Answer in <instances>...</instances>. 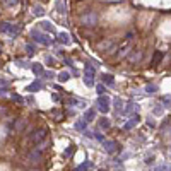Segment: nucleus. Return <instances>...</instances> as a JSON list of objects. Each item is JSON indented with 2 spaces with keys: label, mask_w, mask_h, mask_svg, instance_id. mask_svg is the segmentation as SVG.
Segmentation results:
<instances>
[{
  "label": "nucleus",
  "mask_w": 171,
  "mask_h": 171,
  "mask_svg": "<svg viewBox=\"0 0 171 171\" xmlns=\"http://www.w3.org/2000/svg\"><path fill=\"white\" fill-rule=\"evenodd\" d=\"M0 50H2V46H0Z\"/></svg>",
  "instance_id": "nucleus-47"
},
{
  "label": "nucleus",
  "mask_w": 171,
  "mask_h": 171,
  "mask_svg": "<svg viewBox=\"0 0 171 171\" xmlns=\"http://www.w3.org/2000/svg\"><path fill=\"white\" fill-rule=\"evenodd\" d=\"M56 9H58L60 14H65V7H63V2H62V0H58V2H56Z\"/></svg>",
  "instance_id": "nucleus-34"
},
{
  "label": "nucleus",
  "mask_w": 171,
  "mask_h": 171,
  "mask_svg": "<svg viewBox=\"0 0 171 171\" xmlns=\"http://www.w3.org/2000/svg\"><path fill=\"white\" fill-rule=\"evenodd\" d=\"M69 79H70V74H69L67 70H65V72H60V74H58V81H60V82H67Z\"/></svg>",
  "instance_id": "nucleus-25"
},
{
  "label": "nucleus",
  "mask_w": 171,
  "mask_h": 171,
  "mask_svg": "<svg viewBox=\"0 0 171 171\" xmlns=\"http://www.w3.org/2000/svg\"><path fill=\"white\" fill-rule=\"evenodd\" d=\"M46 137H48V130L43 127V128H38V130L33 132V134H29L26 140L31 142V144H34V145H40L43 140H46Z\"/></svg>",
  "instance_id": "nucleus-1"
},
{
  "label": "nucleus",
  "mask_w": 171,
  "mask_h": 171,
  "mask_svg": "<svg viewBox=\"0 0 171 171\" xmlns=\"http://www.w3.org/2000/svg\"><path fill=\"white\" fill-rule=\"evenodd\" d=\"M7 86H9V81H7V79H0V89H5Z\"/></svg>",
  "instance_id": "nucleus-36"
},
{
  "label": "nucleus",
  "mask_w": 171,
  "mask_h": 171,
  "mask_svg": "<svg viewBox=\"0 0 171 171\" xmlns=\"http://www.w3.org/2000/svg\"><path fill=\"white\" fill-rule=\"evenodd\" d=\"M169 171H171V168H169Z\"/></svg>",
  "instance_id": "nucleus-48"
},
{
  "label": "nucleus",
  "mask_w": 171,
  "mask_h": 171,
  "mask_svg": "<svg viewBox=\"0 0 171 171\" xmlns=\"http://www.w3.org/2000/svg\"><path fill=\"white\" fill-rule=\"evenodd\" d=\"M43 2H45V0H43Z\"/></svg>",
  "instance_id": "nucleus-49"
},
{
  "label": "nucleus",
  "mask_w": 171,
  "mask_h": 171,
  "mask_svg": "<svg viewBox=\"0 0 171 171\" xmlns=\"http://www.w3.org/2000/svg\"><path fill=\"white\" fill-rule=\"evenodd\" d=\"M163 113H164V106H163V104H156V108H154V115H163Z\"/></svg>",
  "instance_id": "nucleus-31"
},
{
  "label": "nucleus",
  "mask_w": 171,
  "mask_h": 171,
  "mask_svg": "<svg viewBox=\"0 0 171 171\" xmlns=\"http://www.w3.org/2000/svg\"><path fill=\"white\" fill-rule=\"evenodd\" d=\"M84 134H86V137H89V139H93V137H94V134H91V132H89V130H86V132H84Z\"/></svg>",
  "instance_id": "nucleus-42"
},
{
  "label": "nucleus",
  "mask_w": 171,
  "mask_h": 171,
  "mask_svg": "<svg viewBox=\"0 0 171 171\" xmlns=\"http://www.w3.org/2000/svg\"><path fill=\"white\" fill-rule=\"evenodd\" d=\"M163 58H164V53L163 52H154V56H152V60H151V65H152V67H156V65Z\"/></svg>",
  "instance_id": "nucleus-10"
},
{
  "label": "nucleus",
  "mask_w": 171,
  "mask_h": 171,
  "mask_svg": "<svg viewBox=\"0 0 171 171\" xmlns=\"http://www.w3.org/2000/svg\"><path fill=\"white\" fill-rule=\"evenodd\" d=\"M113 46V41L111 40H106V41H101L99 43V52L106 53V50H110Z\"/></svg>",
  "instance_id": "nucleus-13"
},
{
  "label": "nucleus",
  "mask_w": 171,
  "mask_h": 171,
  "mask_svg": "<svg viewBox=\"0 0 171 171\" xmlns=\"http://www.w3.org/2000/svg\"><path fill=\"white\" fill-rule=\"evenodd\" d=\"M84 84L87 86V87H93L94 86V77H84Z\"/></svg>",
  "instance_id": "nucleus-32"
},
{
  "label": "nucleus",
  "mask_w": 171,
  "mask_h": 171,
  "mask_svg": "<svg viewBox=\"0 0 171 171\" xmlns=\"http://www.w3.org/2000/svg\"><path fill=\"white\" fill-rule=\"evenodd\" d=\"M24 127H26V122H24V120H15V130H23Z\"/></svg>",
  "instance_id": "nucleus-29"
},
{
  "label": "nucleus",
  "mask_w": 171,
  "mask_h": 171,
  "mask_svg": "<svg viewBox=\"0 0 171 171\" xmlns=\"http://www.w3.org/2000/svg\"><path fill=\"white\" fill-rule=\"evenodd\" d=\"M31 70H33L36 75H43V74H45V69H43V65H41V63H33Z\"/></svg>",
  "instance_id": "nucleus-16"
},
{
  "label": "nucleus",
  "mask_w": 171,
  "mask_h": 171,
  "mask_svg": "<svg viewBox=\"0 0 171 171\" xmlns=\"http://www.w3.org/2000/svg\"><path fill=\"white\" fill-rule=\"evenodd\" d=\"M161 104H163V106H164V104L169 106V104H171V96H163V98H161Z\"/></svg>",
  "instance_id": "nucleus-33"
},
{
  "label": "nucleus",
  "mask_w": 171,
  "mask_h": 171,
  "mask_svg": "<svg viewBox=\"0 0 171 171\" xmlns=\"http://www.w3.org/2000/svg\"><path fill=\"white\" fill-rule=\"evenodd\" d=\"M5 111H7V110H5V108H2V106H0V115H5Z\"/></svg>",
  "instance_id": "nucleus-45"
},
{
  "label": "nucleus",
  "mask_w": 171,
  "mask_h": 171,
  "mask_svg": "<svg viewBox=\"0 0 171 171\" xmlns=\"http://www.w3.org/2000/svg\"><path fill=\"white\" fill-rule=\"evenodd\" d=\"M0 31L5 33L9 38H15L21 33V26L19 24H10V23H2L0 24Z\"/></svg>",
  "instance_id": "nucleus-2"
},
{
  "label": "nucleus",
  "mask_w": 171,
  "mask_h": 171,
  "mask_svg": "<svg viewBox=\"0 0 171 171\" xmlns=\"http://www.w3.org/2000/svg\"><path fill=\"white\" fill-rule=\"evenodd\" d=\"M52 99H53V101H60V96H58V94L53 93V94H52Z\"/></svg>",
  "instance_id": "nucleus-41"
},
{
  "label": "nucleus",
  "mask_w": 171,
  "mask_h": 171,
  "mask_svg": "<svg viewBox=\"0 0 171 171\" xmlns=\"http://www.w3.org/2000/svg\"><path fill=\"white\" fill-rule=\"evenodd\" d=\"M98 125H99V128H103V130H108L110 125H111V122H110L106 116H103V118H99V122H98Z\"/></svg>",
  "instance_id": "nucleus-14"
},
{
  "label": "nucleus",
  "mask_w": 171,
  "mask_h": 171,
  "mask_svg": "<svg viewBox=\"0 0 171 171\" xmlns=\"http://www.w3.org/2000/svg\"><path fill=\"white\" fill-rule=\"evenodd\" d=\"M84 72H86V77H94V67H91V65H86V69H84Z\"/></svg>",
  "instance_id": "nucleus-26"
},
{
  "label": "nucleus",
  "mask_w": 171,
  "mask_h": 171,
  "mask_svg": "<svg viewBox=\"0 0 171 171\" xmlns=\"http://www.w3.org/2000/svg\"><path fill=\"white\" fill-rule=\"evenodd\" d=\"M94 137L98 139V140H101V142H104V137H103V134H94Z\"/></svg>",
  "instance_id": "nucleus-39"
},
{
  "label": "nucleus",
  "mask_w": 171,
  "mask_h": 171,
  "mask_svg": "<svg viewBox=\"0 0 171 171\" xmlns=\"http://www.w3.org/2000/svg\"><path fill=\"white\" fill-rule=\"evenodd\" d=\"M140 58H142V52H140V50H137V52H135V53H132V55L128 56V60H130L132 63H137Z\"/></svg>",
  "instance_id": "nucleus-18"
},
{
  "label": "nucleus",
  "mask_w": 171,
  "mask_h": 171,
  "mask_svg": "<svg viewBox=\"0 0 171 171\" xmlns=\"http://www.w3.org/2000/svg\"><path fill=\"white\" fill-rule=\"evenodd\" d=\"M86 125H87L86 120H79V122H75V128L81 130V132H86Z\"/></svg>",
  "instance_id": "nucleus-24"
},
{
  "label": "nucleus",
  "mask_w": 171,
  "mask_h": 171,
  "mask_svg": "<svg viewBox=\"0 0 171 171\" xmlns=\"http://www.w3.org/2000/svg\"><path fill=\"white\" fill-rule=\"evenodd\" d=\"M94 118H96V111H94V110H87V111H86V115H84V120L89 123V122H93Z\"/></svg>",
  "instance_id": "nucleus-19"
},
{
  "label": "nucleus",
  "mask_w": 171,
  "mask_h": 171,
  "mask_svg": "<svg viewBox=\"0 0 171 171\" xmlns=\"http://www.w3.org/2000/svg\"><path fill=\"white\" fill-rule=\"evenodd\" d=\"M52 116L55 118V122H62V120H63V111H62V110H58V108H53L52 110Z\"/></svg>",
  "instance_id": "nucleus-15"
},
{
  "label": "nucleus",
  "mask_w": 171,
  "mask_h": 171,
  "mask_svg": "<svg viewBox=\"0 0 171 171\" xmlns=\"http://www.w3.org/2000/svg\"><path fill=\"white\" fill-rule=\"evenodd\" d=\"M12 99H14V101H17V103H24V99H23V98H21V96H17V94H12Z\"/></svg>",
  "instance_id": "nucleus-38"
},
{
  "label": "nucleus",
  "mask_w": 171,
  "mask_h": 171,
  "mask_svg": "<svg viewBox=\"0 0 171 171\" xmlns=\"http://www.w3.org/2000/svg\"><path fill=\"white\" fill-rule=\"evenodd\" d=\"M31 38H33L36 43H40V45H45V46H48L50 43H52V38H48L46 34L40 33V31H36V29L31 31Z\"/></svg>",
  "instance_id": "nucleus-4"
},
{
  "label": "nucleus",
  "mask_w": 171,
  "mask_h": 171,
  "mask_svg": "<svg viewBox=\"0 0 171 171\" xmlns=\"http://www.w3.org/2000/svg\"><path fill=\"white\" fill-rule=\"evenodd\" d=\"M26 53H27V55H34V46L33 45H26Z\"/></svg>",
  "instance_id": "nucleus-35"
},
{
  "label": "nucleus",
  "mask_w": 171,
  "mask_h": 171,
  "mask_svg": "<svg viewBox=\"0 0 171 171\" xmlns=\"http://www.w3.org/2000/svg\"><path fill=\"white\" fill-rule=\"evenodd\" d=\"M5 93H7V89H0V96H4Z\"/></svg>",
  "instance_id": "nucleus-46"
},
{
  "label": "nucleus",
  "mask_w": 171,
  "mask_h": 171,
  "mask_svg": "<svg viewBox=\"0 0 171 171\" xmlns=\"http://www.w3.org/2000/svg\"><path fill=\"white\" fill-rule=\"evenodd\" d=\"M103 84L104 86H108V87H113L115 86V79H113V75H110V74H103Z\"/></svg>",
  "instance_id": "nucleus-11"
},
{
  "label": "nucleus",
  "mask_w": 171,
  "mask_h": 171,
  "mask_svg": "<svg viewBox=\"0 0 171 171\" xmlns=\"http://www.w3.org/2000/svg\"><path fill=\"white\" fill-rule=\"evenodd\" d=\"M41 156H43V152H41L40 149H34V151H31L29 154H27V161H31V163H36V161L41 159Z\"/></svg>",
  "instance_id": "nucleus-8"
},
{
  "label": "nucleus",
  "mask_w": 171,
  "mask_h": 171,
  "mask_svg": "<svg viewBox=\"0 0 171 171\" xmlns=\"http://www.w3.org/2000/svg\"><path fill=\"white\" fill-rule=\"evenodd\" d=\"M46 62H48V63H52V65H53V62H55V60H53L52 56H48V58H46Z\"/></svg>",
  "instance_id": "nucleus-44"
},
{
  "label": "nucleus",
  "mask_w": 171,
  "mask_h": 171,
  "mask_svg": "<svg viewBox=\"0 0 171 171\" xmlns=\"http://www.w3.org/2000/svg\"><path fill=\"white\" fill-rule=\"evenodd\" d=\"M40 89H43V82H40V81H36V82H33L31 86H27V93H34V91H40Z\"/></svg>",
  "instance_id": "nucleus-12"
},
{
  "label": "nucleus",
  "mask_w": 171,
  "mask_h": 171,
  "mask_svg": "<svg viewBox=\"0 0 171 171\" xmlns=\"http://www.w3.org/2000/svg\"><path fill=\"white\" fill-rule=\"evenodd\" d=\"M115 110H116V113H123V111H125V108H123V101L120 99V98H116V99H115Z\"/></svg>",
  "instance_id": "nucleus-23"
},
{
  "label": "nucleus",
  "mask_w": 171,
  "mask_h": 171,
  "mask_svg": "<svg viewBox=\"0 0 171 171\" xmlns=\"http://www.w3.org/2000/svg\"><path fill=\"white\" fill-rule=\"evenodd\" d=\"M74 151H75V147H74V145H70V147H69L67 151H65V152H63V157H65V159H69V157H70L72 154H74Z\"/></svg>",
  "instance_id": "nucleus-30"
},
{
  "label": "nucleus",
  "mask_w": 171,
  "mask_h": 171,
  "mask_svg": "<svg viewBox=\"0 0 171 171\" xmlns=\"http://www.w3.org/2000/svg\"><path fill=\"white\" fill-rule=\"evenodd\" d=\"M139 120H140V116H139L137 113H135V115H132V118L128 120L125 125H123V130H132V128H134V127L139 123Z\"/></svg>",
  "instance_id": "nucleus-7"
},
{
  "label": "nucleus",
  "mask_w": 171,
  "mask_h": 171,
  "mask_svg": "<svg viewBox=\"0 0 171 171\" xmlns=\"http://www.w3.org/2000/svg\"><path fill=\"white\" fill-rule=\"evenodd\" d=\"M67 104H75V106H79V108H84L86 103L82 99H75V98H72V99H67Z\"/></svg>",
  "instance_id": "nucleus-22"
},
{
  "label": "nucleus",
  "mask_w": 171,
  "mask_h": 171,
  "mask_svg": "<svg viewBox=\"0 0 171 171\" xmlns=\"http://www.w3.org/2000/svg\"><path fill=\"white\" fill-rule=\"evenodd\" d=\"M89 166H91V163H89V161H84V163H82L79 168H75L74 171H87V169H89Z\"/></svg>",
  "instance_id": "nucleus-27"
},
{
  "label": "nucleus",
  "mask_w": 171,
  "mask_h": 171,
  "mask_svg": "<svg viewBox=\"0 0 171 171\" xmlns=\"http://www.w3.org/2000/svg\"><path fill=\"white\" fill-rule=\"evenodd\" d=\"M40 27L43 31H46V33H53V26L48 23V21H43V23H40Z\"/></svg>",
  "instance_id": "nucleus-21"
},
{
  "label": "nucleus",
  "mask_w": 171,
  "mask_h": 171,
  "mask_svg": "<svg viewBox=\"0 0 171 171\" xmlns=\"http://www.w3.org/2000/svg\"><path fill=\"white\" fill-rule=\"evenodd\" d=\"M137 111H139V104L134 103V101H130V103L127 104V108H125V111H123V113L130 115V113H137Z\"/></svg>",
  "instance_id": "nucleus-9"
},
{
  "label": "nucleus",
  "mask_w": 171,
  "mask_h": 171,
  "mask_svg": "<svg viewBox=\"0 0 171 171\" xmlns=\"http://www.w3.org/2000/svg\"><path fill=\"white\" fill-rule=\"evenodd\" d=\"M145 164H152V156H151V157H145Z\"/></svg>",
  "instance_id": "nucleus-43"
},
{
  "label": "nucleus",
  "mask_w": 171,
  "mask_h": 171,
  "mask_svg": "<svg viewBox=\"0 0 171 171\" xmlns=\"http://www.w3.org/2000/svg\"><path fill=\"white\" fill-rule=\"evenodd\" d=\"M156 91H157V87L154 84H147V86H145V93H147V94H154Z\"/></svg>",
  "instance_id": "nucleus-28"
},
{
  "label": "nucleus",
  "mask_w": 171,
  "mask_h": 171,
  "mask_svg": "<svg viewBox=\"0 0 171 171\" xmlns=\"http://www.w3.org/2000/svg\"><path fill=\"white\" fill-rule=\"evenodd\" d=\"M96 89H98V94H99V96H104V91H106V89H104V84L103 86H98Z\"/></svg>",
  "instance_id": "nucleus-37"
},
{
  "label": "nucleus",
  "mask_w": 171,
  "mask_h": 171,
  "mask_svg": "<svg viewBox=\"0 0 171 171\" xmlns=\"http://www.w3.org/2000/svg\"><path fill=\"white\" fill-rule=\"evenodd\" d=\"M79 21H81L82 26H93L94 27L98 23V15H96V12L89 10V12H86V14H82L81 17H79Z\"/></svg>",
  "instance_id": "nucleus-3"
},
{
  "label": "nucleus",
  "mask_w": 171,
  "mask_h": 171,
  "mask_svg": "<svg viewBox=\"0 0 171 171\" xmlns=\"http://www.w3.org/2000/svg\"><path fill=\"white\" fill-rule=\"evenodd\" d=\"M98 110H99L101 113L110 111V98L108 96H99L98 98Z\"/></svg>",
  "instance_id": "nucleus-5"
},
{
  "label": "nucleus",
  "mask_w": 171,
  "mask_h": 171,
  "mask_svg": "<svg viewBox=\"0 0 171 171\" xmlns=\"http://www.w3.org/2000/svg\"><path fill=\"white\" fill-rule=\"evenodd\" d=\"M58 41L63 43V45H70V36H69L67 33H60L58 34Z\"/></svg>",
  "instance_id": "nucleus-17"
},
{
  "label": "nucleus",
  "mask_w": 171,
  "mask_h": 171,
  "mask_svg": "<svg viewBox=\"0 0 171 171\" xmlns=\"http://www.w3.org/2000/svg\"><path fill=\"white\" fill-rule=\"evenodd\" d=\"M103 147H104V151H106L108 154H115L116 151L120 149V145L116 144L115 140H104L103 142Z\"/></svg>",
  "instance_id": "nucleus-6"
},
{
  "label": "nucleus",
  "mask_w": 171,
  "mask_h": 171,
  "mask_svg": "<svg viewBox=\"0 0 171 171\" xmlns=\"http://www.w3.org/2000/svg\"><path fill=\"white\" fill-rule=\"evenodd\" d=\"M33 14L36 15V17H43V15H45V9L41 7V5H34V7H33Z\"/></svg>",
  "instance_id": "nucleus-20"
},
{
  "label": "nucleus",
  "mask_w": 171,
  "mask_h": 171,
  "mask_svg": "<svg viewBox=\"0 0 171 171\" xmlns=\"http://www.w3.org/2000/svg\"><path fill=\"white\" fill-rule=\"evenodd\" d=\"M43 77H48V79L52 77L53 79V72H45V74H43Z\"/></svg>",
  "instance_id": "nucleus-40"
}]
</instances>
